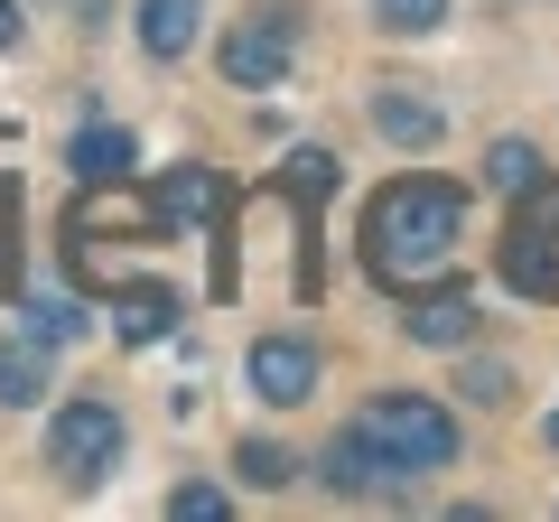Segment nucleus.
Segmentation results:
<instances>
[{"mask_svg": "<svg viewBox=\"0 0 559 522\" xmlns=\"http://www.w3.org/2000/svg\"><path fill=\"white\" fill-rule=\"evenodd\" d=\"M364 439H373V458L392 466V476H439L448 458H457V420H448L429 392H382V402H364Z\"/></svg>", "mask_w": 559, "mask_h": 522, "instance_id": "obj_2", "label": "nucleus"}, {"mask_svg": "<svg viewBox=\"0 0 559 522\" xmlns=\"http://www.w3.org/2000/svg\"><path fill=\"white\" fill-rule=\"evenodd\" d=\"M411 336L419 345H466V336H476V299H466V289H429V281H419L411 289Z\"/></svg>", "mask_w": 559, "mask_h": 522, "instance_id": "obj_7", "label": "nucleus"}, {"mask_svg": "<svg viewBox=\"0 0 559 522\" xmlns=\"http://www.w3.org/2000/svg\"><path fill=\"white\" fill-rule=\"evenodd\" d=\"M373 131L401 141V150H429L448 131V112H439V103H419V94H373Z\"/></svg>", "mask_w": 559, "mask_h": 522, "instance_id": "obj_8", "label": "nucleus"}, {"mask_svg": "<svg viewBox=\"0 0 559 522\" xmlns=\"http://www.w3.org/2000/svg\"><path fill=\"white\" fill-rule=\"evenodd\" d=\"M168 327H178V289H121V336L131 345H150V336H168Z\"/></svg>", "mask_w": 559, "mask_h": 522, "instance_id": "obj_14", "label": "nucleus"}, {"mask_svg": "<svg viewBox=\"0 0 559 522\" xmlns=\"http://www.w3.org/2000/svg\"><path fill=\"white\" fill-rule=\"evenodd\" d=\"M373 20L401 28V38H419V28H439V20H448V0H373Z\"/></svg>", "mask_w": 559, "mask_h": 522, "instance_id": "obj_16", "label": "nucleus"}, {"mask_svg": "<svg viewBox=\"0 0 559 522\" xmlns=\"http://www.w3.org/2000/svg\"><path fill=\"white\" fill-rule=\"evenodd\" d=\"M66 168H75V187H94V178H131V131H112V121H94V131H75V150H66Z\"/></svg>", "mask_w": 559, "mask_h": 522, "instance_id": "obj_10", "label": "nucleus"}, {"mask_svg": "<svg viewBox=\"0 0 559 522\" xmlns=\"http://www.w3.org/2000/svg\"><path fill=\"white\" fill-rule=\"evenodd\" d=\"M168 513H178V522H224L234 503H224V485H178V495H168Z\"/></svg>", "mask_w": 559, "mask_h": 522, "instance_id": "obj_19", "label": "nucleus"}, {"mask_svg": "<svg viewBox=\"0 0 559 522\" xmlns=\"http://www.w3.org/2000/svg\"><path fill=\"white\" fill-rule=\"evenodd\" d=\"M550 439H559V411H550Z\"/></svg>", "mask_w": 559, "mask_h": 522, "instance_id": "obj_22", "label": "nucleus"}, {"mask_svg": "<svg viewBox=\"0 0 559 522\" xmlns=\"http://www.w3.org/2000/svg\"><path fill=\"white\" fill-rule=\"evenodd\" d=\"M242 476H252V485H289V476H299V458L271 448V439H242Z\"/></svg>", "mask_w": 559, "mask_h": 522, "instance_id": "obj_17", "label": "nucleus"}, {"mask_svg": "<svg viewBox=\"0 0 559 522\" xmlns=\"http://www.w3.org/2000/svg\"><path fill=\"white\" fill-rule=\"evenodd\" d=\"M485 178H495L503 197H522V187L540 178V150L532 141H495V150H485Z\"/></svg>", "mask_w": 559, "mask_h": 522, "instance_id": "obj_15", "label": "nucleus"}, {"mask_svg": "<svg viewBox=\"0 0 559 522\" xmlns=\"http://www.w3.org/2000/svg\"><path fill=\"white\" fill-rule=\"evenodd\" d=\"M457 234H466V197L448 178H392L364 205V271L382 289H419L457 261Z\"/></svg>", "mask_w": 559, "mask_h": 522, "instance_id": "obj_1", "label": "nucleus"}, {"mask_svg": "<svg viewBox=\"0 0 559 522\" xmlns=\"http://www.w3.org/2000/svg\"><path fill=\"white\" fill-rule=\"evenodd\" d=\"M252 392H261L271 411H299L308 392H318V355H308L299 336H261V345H252Z\"/></svg>", "mask_w": 559, "mask_h": 522, "instance_id": "obj_5", "label": "nucleus"}, {"mask_svg": "<svg viewBox=\"0 0 559 522\" xmlns=\"http://www.w3.org/2000/svg\"><path fill=\"white\" fill-rule=\"evenodd\" d=\"M159 215H168V224H197V215H224V187L205 178V168H168V187H159Z\"/></svg>", "mask_w": 559, "mask_h": 522, "instance_id": "obj_13", "label": "nucleus"}, {"mask_svg": "<svg viewBox=\"0 0 559 522\" xmlns=\"http://www.w3.org/2000/svg\"><path fill=\"white\" fill-rule=\"evenodd\" d=\"M289 57H299V10H289V0H261L252 20L224 28V84H242V94L280 84V75H289Z\"/></svg>", "mask_w": 559, "mask_h": 522, "instance_id": "obj_3", "label": "nucleus"}, {"mask_svg": "<svg viewBox=\"0 0 559 522\" xmlns=\"http://www.w3.org/2000/svg\"><path fill=\"white\" fill-rule=\"evenodd\" d=\"M197 0H140V47H150V57H187V47H197Z\"/></svg>", "mask_w": 559, "mask_h": 522, "instance_id": "obj_11", "label": "nucleus"}, {"mask_svg": "<svg viewBox=\"0 0 559 522\" xmlns=\"http://www.w3.org/2000/svg\"><path fill=\"white\" fill-rule=\"evenodd\" d=\"M513 224H532V234L559 242V178H532V187H522V215H513Z\"/></svg>", "mask_w": 559, "mask_h": 522, "instance_id": "obj_18", "label": "nucleus"}, {"mask_svg": "<svg viewBox=\"0 0 559 522\" xmlns=\"http://www.w3.org/2000/svg\"><path fill=\"white\" fill-rule=\"evenodd\" d=\"M28 402H47V345L10 336L0 345V411H28Z\"/></svg>", "mask_w": 559, "mask_h": 522, "instance_id": "obj_9", "label": "nucleus"}, {"mask_svg": "<svg viewBox=\"0 0 559 522\" xmlns=\"http://www.w3.org/2000/svg\"><path fill=\"white\" fill-rule=\"evenodd\" d=\"M503 281H513L522 299H559V242L532 234V224H513V234H503Z\"/></svg>", "mask_w": 559, "mask_h": 522, "instance_id": "obj_6", "label": "nucleus"}, {"mask_svg": "<svg viewBox=\"0 0 559 522\" xmlns=\"http://www.w3.org/2000/svg\"><path fill=\"white\" fill-rule=\"evenodd\" d=\"M0 47H20V0H0Z\"/></svg>", "mask_w": 559, "mask_h": 522, "instance_id": "obj_21", "label": "nucleus"}, {"mask_svg": "<svg viewBox=\"0 0 559 522\" xmlns=\"http://www.w3.org/2000/svg\"><path fill=\"white\" fill-rule=\"evenodd\" d=\"M75 308H57V299H28V336H38V345H66V336H75Z\"/></svg>", "mask_w": 559, "mask_h": 522, "instance_id": "obj_20", "label": "nucleus"}, {"mask_svg": "<svg viewBox=\"0 0 559 522\" xmlns=\"http://www.w3.org/2000/svg\"><path fill=\"white\" fill-rule=\"evenodd\" d=\"M47 448H57V476L66 485H103L121 466V420L103 402H66L57 429H47Z\"/></svg>", "mask_w": 559, "mask_h": 522, "instance_id": "obj_4", "label": "nucleus"}, {"mask_svg": "<svg viewBox=\"0 0 559 522\" xmlns=\"http://www.w3.org/2000/svg\"><path fill=\"white\" fill-rule=\"evenodd\" d=\"M318 466H326V485H336V495H373V485H382V476H392V466H382V458H373V439H364V429H345V439H336V448H326V458H318Z\"/></svg>", "mask_w": 559, "mask_h": 522, "instance_id": "obj_12", "label": "nucleus"}]
</instances>
